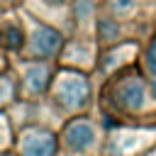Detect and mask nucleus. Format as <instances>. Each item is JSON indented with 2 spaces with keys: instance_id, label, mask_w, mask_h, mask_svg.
<instances>
[{
  "instance_id": "f257e3e1",
  "label": "nucleus",
  "mask_w": 156,
  "mask_h": 156,
  "mask_svg": "<svg viewBox=\"0 0 156 156\" xmlns=\"http://www.w3.org/2000/svg\"><path fill=\"white\" fill-rule=\"evenodd\" d=\"M90 95V85L85 80V76L73 73V71H63L58 73L56 83H54V98L63 110H78L88 102Z\"/></svg>"
},
{
  "instance_id": "f03ea898",
  "label": "nucleus",
  "mask_w": 156,
  "mask_h": 156,
  "mask_svg": "<svg viewBox=\"0 0 156 156\" xmlns=\"http://www.w3.org/2000/svg\"><path fill=\"white\" fill-rule=\"evenodd\" d=\"M20 154L22 156H54L56 154V136L46 129H24L20 134Z\"/></svg>"
},
{
  "instance_id": "7ed1b4c3",
  "label": "nucleus",
  "mask_w": 156,
  "mask_h": 156,
  "mask_svg": "<svg viewBox=\"0 0 156 156\" xmlns=\"http://www.w3.org/2000/svg\"><path fill=\"white\" fill-rule=\"evenodd\" d=\"M115 95H117V102L119 107L134 112L144 105V98H146V88H144V80L139 76H127L117 83L115 88Z\"/></svg>"
},
{
  "instance_id": "20e7f679",
  "label": "nucleus",
  "mask_w": 156,
  "mask_h": 156,
  "mask_svg": "<svg viewBox=\"0 0 156 156\" xmlns=\"http://www.w3.org/2000/svg\"><path fill=\"white\" fill-rule=\"evenodd\" d=\"M93 141H95V127L88 119H73L63 129V144L76 154L88 151L93 146Z\"/></svg>"
},
{
  "instance_id": "39448f33",
  "label": "nucleus",
  "mask_w": 156,
  "mask_h": 156,
  "mask_svg": "<svg viewBox=\"0 0 156 156\" xmlns=\"http://www.w3.org/2000/svg\"><path fill=\"white\" fill-rule=\"evenodd\" d=\"M61 34L46 24H37L34 27V34H32V41H29V49H32V56H54L58 49H61Z\"/></svg>"
},
{
  "instance_id": "423d86ee",
  "label": "nucleus",
  "mask_w": 156,
  "mask_h": 156,
  "mask_svg": "<svg viewBox=\"0 0 156 156\" xmlns=\"http://www.w3.org/2000/svg\"><path fill=\"white\" fill-rule=\"evenodd\" d=\"M24 83L29 88V93H41L49 83V71L44 63H32L27 71H24Z\"/></svg>"
},
{
  "instance_id": "0eeeda50",
  "label": "nucleus",
  "mask_w": 156,
  "mask_h": 156,
  "mask_svg": "<svg viewBox=\"0 0 156 156\" xmlns=\"http://www.w3.org/2000/svg\"><path fill=\"white\" fill-rule=\"evenodd\" d=\"M2 44H5L7 49H20V46H22V29L15 27V24L5 27V29H2Z\"/></svg>"
},
{
  "instance_id": "6e6552de",
  "label": "nucleus",
  "mask_w": 156,
  "mask_h": 156,
  "mask_svg": "<svg viewBox=\"0 0 156 156\" xmlns=\"http://www.w3.org/2000/svg\"><path fill=\"white\" fill-rule=\"evenodd\" d=\"M117 34H119V29H117L115 22H110V20H102L100 22V39L110 41V39H117Z\"/></svg>"
},
{
  "instance_id": "1a4fd4ad",
  "label": "nucleus",
  "mask_w": 156,
  "mask_h": 156,
  "mask_svg": "<svg viewBox=\"0 0 156 156\" xmlns=\"http://www.w3.org/2000/svg\"><path fill=\"white\" fill-rule=\"evenodd\" d=\"M12 95H15V85H12V80H10V78H0V105L10 102Z\"/></svg>"
},
{
  "instance_id": "9d476101",
  "label": "nucleus",
  "mask_w": 156,
  "mask_h": 156,
  "mask_svg": "<svg viewBox=\"0 0 156 156\" xmlns=\"http://www.w3.org/2000/svg\"><path fill=\"white\" fill-rule=\"evenodd\" d=\"M146 68L156 76V39L149 44V49H146Z\"/></svg>"
},
{
  "instance_id": "9b49d317",
  "label": "nucleus",
  "mask_w": 156,
  "mask_h": 156,
  "mask_svg": "<svg viewBox=\"0 0 156 156\" xmlns=\"http://www.w3.org/2000/svg\"><path fill=\"white\" fill-rule=\"evenodd\" d=\"M134 7V0H112V10L115 12H129Z\"/></svg>"
},
{
  "instance_id": "f8f14e48",
  "label": "nucleus",
  "mask_w": 156,
  "mask_h": 156,
  "mask_svg": "<svg viewBox=\"0 0 156 156\" xmlns=\"http://www.w3.org/2000/svg\"><path fill=\"white\" fill-rule=\"evenodd\" d=\"M49 2H54V5H61V2H66V0H49Z\"/></svg>"
},
{
  "instance_id": "ddd939ff",
  "label": "nucleus",
  "mask_w": 156,
  "mask_h": 156,
  "mask_svg": "<svg viewBox=\"0 0 156 156\" xmlns=\"http://www.w3.org/2000/svg\"><path fill=\"white\" fill-rule=\"evenodd\" d=\"M0 2H2V5H10V2H15V0H0Z\"/></svg>"
},
{
  "instance_id": "4468645a",
  "label": "nucleus",
  "mask_w": 156,
  "mask_h": 156,
  "mask_svg": "<svg viewBox=\"0 0 156 156\" xmlns=\"http://www.w3.org/2000/svg\"><path fill=\"white\" fill-rule=\"evenodd\" d=\"M154 90H156V83H154Z\"/></svg>"
}]
</instances>
